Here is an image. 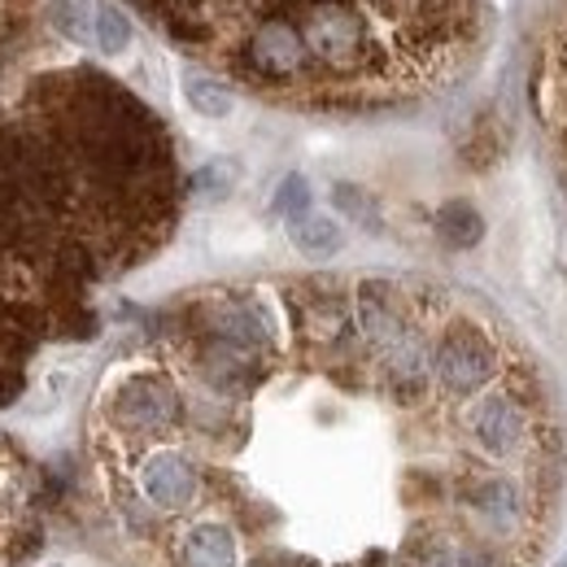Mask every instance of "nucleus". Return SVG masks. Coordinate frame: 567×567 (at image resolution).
Returning <instances> with one entry per match:
<instances>
[{
    "label": "nucleus",
    "mask_w": 567,
    "mask_h": 567,
    "mask_svg": "<svg viewBox=\"0 0 567 567\" xmlns=\"http://www.w3.org/2000/svg\"><path fill=\"white\" fill-rule=\"evenodd\" d=\"M110 420L127 436H166L184 420V402L166 375L141 371V375H127L110 393Z\"/></svg>",
    "instance_id": "nucleus-2"
},
{
    "label": "nucleus",
    "mask_w": 567,
    "mask_h": 567,
    "mask_svg": "<svg viewBox=\"0 0 567 567\" xmlns=\"http://www.w3.org/2000/svg\"><path fill=\"white\" fill-rule=\"evenodd\" d=\"M49 22L71 44L96 40V4L92 0H49Z\"/></svg>",
    "instance_id": "nucleus-16"
},
{
    "label": "nucleus",
    "mask_w": 567,
    "mask_h": 567,
    "mask_svg": "<svg viewBox=\"0 0 567 567\" xmlns=\"http://www.w3.org/2000/svg\"><path fill=\"white\" fill-rule=\"evenodd\" d=\"M193 323H197V337H218V341H231V346L254 350V354H267L276 346V319L254 297H214V301H202L193 310Z\"/></svg>",
    "instance_id": "nucleus-3"
},
{
    "label": "nucleus",
    "mask_w": 567,
    "mask_h": 567,
    "mask_svg": "<svg viewBox=\"0 0 567 567\" xmlns=\"http://www.w3.org/2000/svg\"><path fill=\"white\" fill-rule=\"evenodd\" d=\"M458 567H502L494 550L485 546H458Z\"/></svg>",
    "instance_id": "nucleus-22"
},
{
    "label": "nucleus",
    "mask_w": 567,
    "mask_h": 567,
    "mask_svg": "<svg viewBox=\"0 0 567 567\" xmlns=\"http://www.w3.org/2000/svg\"><path fill=\"white\" fill-rule=\"evenodd\" d=\"M354 315H358L362 341H367L371 350H380V354L406 337V319H402V306H398L393 284H362V288H358Z\"/></svg>",
    "instance_id": "nucleus-10"
},
{
    "label": "nucleus",
    "mask_w": 567,
    "mask_h": 567,
    "mask_svg": "<svg viewBox=\"0 0 567 567\" xmlns=\"http://www.w3.org/2000/svg\"><path fill=\"white\" fill-rule=\"evenodd\" d=\"M184 96H188V105H193L202 118H227V114L236 110V96H231V87H227L223 79H214V74H202V71L184 74Z\"/></svg>",
    "instance_id": "nucleus-15"
},
{
    "label": "nucleus",
    "mask_w": 567,
    "mask_h": 567,
    "mask_svg": "<svg viewBox=\"0 0 567 567\" xmlns=\"http://www.w3.org/2000/svg\"><path fill=\"white\" fill-rule=\"evenodd\" d=\"M193 362H197V375L214 393H227V398H240L262 380V354L240 350V346L218 341V337H197Z\"/></svg>",
    "instance_id": "nucleus-7"
},
{
    "label": "nucleus",
    "mask_w": 567,
    "mask_h": 567,
    "mask_svg": "<svg viewBox=\"0 0 567 567\" xmlns=\"http://www.w3.org/2000/svg\"><path fill=\"white\" fill-rule=\"evenodd\" d=\"M254 567H306L301 559H292V555H262Z\"/></svg>",
    "instance_id": "nucleus-23"
},
{
    "label": "nucleus",
    "mask_w": 567,
    "mask_h": 567,
    "mask_svg": "<svg viewBox=\"0 0 567 567\" xmlns=\"http://www.w3.org/2000/svg\"><path fill=\"white\" fill-rule=\"evenodd\" d=\"M380 367H384V384L393 389V398L411 402V398L424 393L427 375H432V354H427V346L415 332H406L398 346H389L380 354Z\"/></svg>",
    "instance_id": "nucleus-11"
},
{
    "label": "nucleus",
    "mask_w": 567,
    "mask_h": 567,
    "mask_svg": "<svg viewBox=\"0 0 567 567\" xmlns=\"http://www.w3.org/2000/svg\"><path fill=\"white\" fill-rule=\"evenodd\" d=\"M497 371L494 346L476 332V328H454L441 337V346L432 350V375L450 398H467L481 393Z\"/></svg>",
    "instance_id": "nucleus-4"
},
{
    "label": "nucleus",
    "mask_w": 567,
    "mask_h": 567,
    "mask_svg": "<svg viewBox=\"0 0 567 567\" xmlns=\"http://www.w3.org/2000/svg\"><path fill=\"white\" fill-rule=\"evenodd\" d=\"M332 206L346 214L350 223H358V227L380 231V210H375V197H367L358 184H337V188H332Z\"/></svg>",
    "instance_id": "nucleus-18"
},
{
    "label": "nucleus",
    "mask_w": 567,
    "mask_h": 567,
    "mask_svg": "<svg viewBox=\"0 0 567 567\" xmlns=\"http://www.w3.org/2000/svg\"><path fill=\"white\" fill-rule=\"evenodd\" d=\"M306 53L328 71H354L367 58V22L350 0H315L301 9L297 22Z\"/></svg>",
    "instance_id": "nucleus-1"
},
{
    "label": "nucleus",
    "mask_w": 567,
    "mask_h": 567,
    "mask_svg": "<svg viewBox=\"0 0 567 567\" xmlns=\"http://www.w3.org/2000/svg\"><path fill=\"white\" fill-rule=\"evenodd\" d=\"M436 236H441L450 249H472V245H481V236H485V218H481V210H476L472 202H445V206L436 210Z\"/></svg>",
    "instance_id": "nucleus-14"
},
{
    "label": "nucleus",
    "mask_w": 567,
    "mask_h": 567,
    "mask_svg": "<svg viewBox=\"0 0 567 567\" xmlns=\"http://www.w3.org/2000/svg\"><path fill=\"white\" fill-rule=\"evenodd\" d=\"M197 489H202V476L179 450H153L141 463V494L162 515L188 511L197 502Z\"/></svg>",
    "instance_id": "nucleus-6"
},
{
    "label": "nucleus",
    "mask_w": 567,
    "mask_h": 567,
    "mask_svg": "<svg viewBox=\"0 0 567 567\" xmlns=\"http://www.w3.org/2000/svg\"><path fill=\"white\" fill-rule=\"evenodd\" d=\"M288 240H292L306 258H332V254H341L346 231H341L337 218L306 210V214H297V218H288Z\"/></svg>",
    "instance_id": "nucleus-13"
},
{
    "label": "nucleus",
    "mask_w": 567,
    "mask_h": 567,
    "mask_svg": "<svg viewBox=\"0 0 567 567\" xmlns=\"http://www.w3.org/2000/svg\"><path fill=\"white\" fill-rule=\"evenodd\" d=\"M306 40L288 18H262L245 40V66L262 79H292L306 71Z\"/></svg>",
    "instance_id": "nucleus-5"
},
{
    "label": "nucleus",
    "mask_w": 567,
    "mask_h": 567,
    "mask_svg": "<svg viewBox=\"0 0 567 567\" xmlns=\"http://www.w3.org/2000/svg\"><path fill=\"white\" fill-rule=\"evenodd\" d=\"M236 179H240L236 162H210V166H202V171L193 175V188H197L206 202H218V197H227V193L236 188Z\"/></svg>",
    "instance_id": "nucleus-19"
},
{
    "label": "nucleus",
    "mask_w": 567,
    "mask_h": 567,
    "mask_svg": "<svg viewBox=\"0 0 567 567\" xmlns=\"http://www.w3.org/2000/svg\"><path fill=\"white\" fill-rule=\"evenodd\" d=\"M406 567H458V546L432 537L427 546H415V550L406 555Z\"/></svg>",
    "instance_id": "nucleus-21"
},
{
    "label": "nucleus",
    "mask_w": 567,
    "mask_h": 567,
    "mask_svg": "<svg viewBox=\"0 0 567 567\" xmlns=\"http://www.w3.org/2000/svg\"><path fill=\"white\" fill-rule=\"evenodd\" d=\"M276 210L284 218H297V214L310 210V184L301 179V175H288L280 184V193H276Z\"/></svg>",
    "instance_id": "nucleus-20"
},
{
    "label": "nucleus",
    "mask_w": 567,
    "mask_h": 567,
    "mask_svg": "<svg viewBox=\"0 0 567 567\" xmlns=\"http://www.w3.org/2000/svg\"><path fill=\"white\" fill-rule=\"evenodd\" d=\"M467 427H472V441L494 454V458H511L524 436H528V420H524V406L511 398V393H489L481 398L472 411H467Z\"/></svg>",
    "instance_id": "nucleus-8"
},
{
    "label": "nucleus",
    "mask_w": 567,
    "mask_h": 567,
    "mask_svg": "<svg viewBox=\"0 0 567 567\" xmlns=\"http://www.w3.org/2000/svg\"><path fill=\"white\" fill-rule=\"evenodd\" d=\"M463 511L489 537H511L524 519V497L515 489V481H506V476H472L463 485Z\"/></svg>",
    "instance_id": "nucleus-9"
},
{
    "label": "nucleus",
    "mask_w": 567,
    "mask_h": 567,
    "mask_svg": "<svg viewBox=\"0 0 567 567\" xmlns=\"http://www.w3.org/2000/svg\"><path fill=\"white\" fill-rule=\"evenodd\" d=\"M179 567H240V542L227 524L202 519L179 537Z\"/></svg>",
    "instance_id": "nucleus-12"
},
{
    "label": "nucleus",
    "mask_w": 567,
    "mask_h": 567,
    "mask_svg": "<svg viewBox=\"0 0 567 567\" xmlns=\"http://www.w3.org/2000/svg\"><path fill=\"white\" fill-rule=\"evenodd\" d=\"M96 49L110 58L132 49V18L118 4H96Z\"/></svg>",
    "instance_id": "nucleus-17"
}]
</instances>
